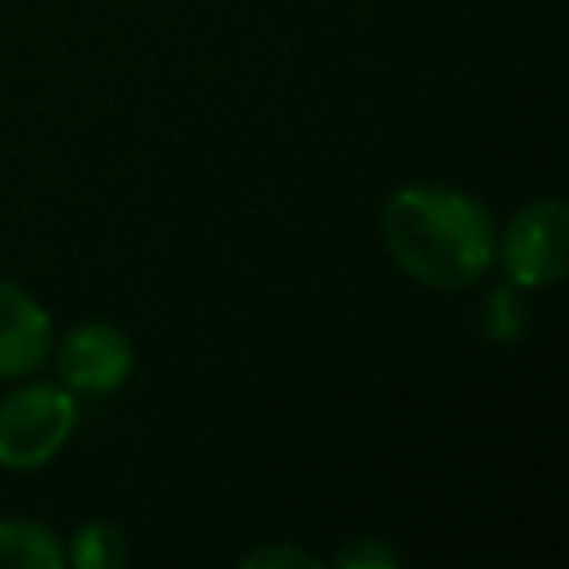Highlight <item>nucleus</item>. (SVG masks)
<instances>
[{"label": "nucleus", "instance_id": "nucleus-1", "mask_svg": "<svg viewBox=\"0 0 569 569\" xmlns=\"http://www.w3.org/2000/svg\"><path fill=\"white\" fill-rule=\"evenodd\" d=\"M390 258L426 289L457 293L496 258V227L472 196L437 183L398 188L382 207Z\"/></svg>", "mask_w": 569, "mask_h": 569}, {"label": "nucleus", "instance_id": "nucleus-2", "mask_svg": "<svg viewBox=\"0 0 569 569\" xmlns=\"http://www.w3.org/2000/svg\"><path fill=\"white\" fill-rule=\"evenodd\" d=\"M79 421L74 390L51 382H28L0 402V468L32 472L43 468Z\"/></svg>", "mask_w": 569, "mask_h": 569}, {"label": "nucleus", "instance_id": "nucleus-3", "mask_svg": "<svg viewBox=\"0 0 569 569\" xmlns=\"http://www.w3.org/2000/svg\"><path fill=\"white\" fill-rule=\"evenodd\" d=\"M566 227L569 211L558 199L527 203L503 234V266L515 289H542L566 273Z\"/></svg>", "mask_w": 569, "mask_h": 569}, {"label": "nucleus", "instance_id": "nucleus-4", "mask_svg": "<svg viewBox=\"0 0 569 569\" xmlns=\"http://www.w3.org/2000/svg\"><path fill=\"white\" fill-rule=\"evenodd\" d=\"M133 371V343L113 325H82L59 343V375L67 390L79 395H113Z\"/></svg>", "mask_w": 569, "mask_h": 569}, {"label": "nucleus", "instance_id": "nucleus-5", "mask_svg": "<svg viewBox=\"0 0 569 569\" xmlns=\"http://www.w3.org/2000/svg\"><path fill=\"white\" fill-rule=\"evenodd\" d=\"M51 351V317L0 277V379L32 375Z\"/></svg>", "mask_w": 569, "mask_h": 569}, {"label": "nucleus", "instance_id": "nucleus-6", "mask_svg": "<svg viewBox=\"0 0 569 569\" xmlns=\"http://www.w3.org/2000/svg\"><path fill=\"white\" fill-rule=\"evenodd\" d=\"M67 561L59 538L48 527L28 519H4L0 522V569H59Z\"/></svg>", "mask_w": 569, "mask_h": 569}, {"label": "nucleus", "instance_id": "nucleus-7", "mask_svg": "<svg viewBox=\"0 0 569 569\" xmlns=\"http://www.w3.org/2000/svg\"><path fill=\"white\" fill-rule=\"evenodd\" d=\"M126 558V542L121 530L110 522H87L79 535L71 538V561L79 569H113Z\"/></svg>", "mask_w": 569, "mask_h": 569}, {"label": "nucleus", "instance_id": "nucleus-8", "mask_svg": "<svg viewBox=\"0 0 569 569\" xmlns=\"http://www.w3.org/2000/svg\"><path fill=\"white\" fill-rule=\"evenodd\" d=\"M483 328L491 340H515L522 332V305L515 289H496L483 305Z\"/></svg>", "mask_w": 569, "mask_h": 569}, {"label": "nucleus", "instance_id": "nucleus-9", "mask_svg": "<svg viewBox=\"0 0 569 569\" xmlns=\"http://www.w3.org/2000/svg\"><path fill=\"white\" fill-rule=\"evenodd\" d=\"M336 566L343 569H395L398 558L379 542V538H356L351 546H343L336 553Z\"/></svg>", "mask_w": 569, "mask_h": 569}, {"label": "nucleus", "instance_id": "nucleus-10", "mask_svg": "<svg viewBox=\"0 0 569 569\" xmlns=\"http://www.w3.org/2000/svg\"><path fill=\"white\" fill-rule=\"evenodd\" d=\"M242 566H317V558L293 550V546H266V550L246 553Z\"/></svg>", "mask_w": 569, "mask_h": 569}]
</instances>
